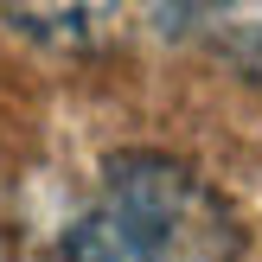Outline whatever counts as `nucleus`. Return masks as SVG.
Returning <instances> with one entry per match:
<instances>
[{"mask_svg": "<svg viewBox=\"0 0 262 262\" xmlns=\"http://www.w3.org/2000/svg\"><path fill=\"white\" fill-rule=\"evenodd\" d=\"M166 19L205 38L217 58L262 71V0H166Z\"/></svg>", "mask_w": 262, "mask_h": 262, "instance_id": "3", "label": "nucleus"}, {"mask_svg": "<svg viewBox=\"0 0 262 262\" xmlns=\"http://www.w3.org/2000/svg\"><path fill=\"white\" fill-rule=\"evenodd\" d=\"M243 230L192 166L122 154L77 217L64 262H237Z\"/></svg>", "mask_w": 262, "mask_h": 262, "instance_id": "1", "label": "nucleus"}, {"mask_svg": "<svg viewBox=\"0 0 262 262\" xmlns=\"http://www.w3.org/2000/svg\"><path fill=\"white\" fill-rule=\"evenodd\" d=\"M0 13L51 51H109L141 19L166 13V0H0Z\"/></svg>", "mask_w": 262, "mask_h": 262, "instance_id": "2", "label": "nucleus"}]
</instances>
